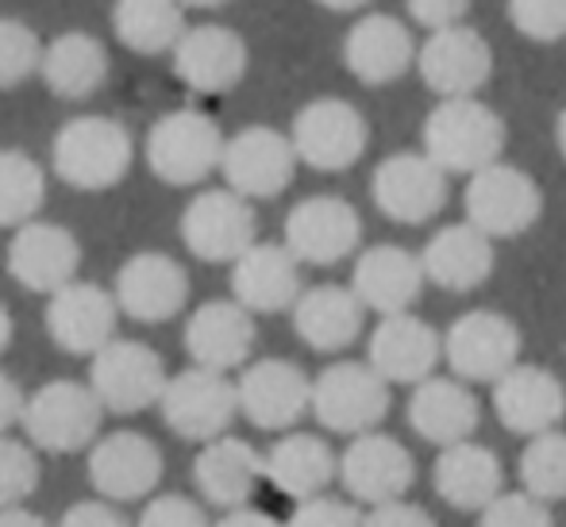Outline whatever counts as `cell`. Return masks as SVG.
Returning a JSON list of instances; mask_svg holds the SVG:
<instances>
[{"mask_svg":"<svg viewBox=\"0 0 566 527\" xmlns=\"http://www.w3.org/2000/svg\"><path fill=\"white\" fill-rule=\"evenodd\" d=\"M135 143L113 116H74L59 127L51 143L54 178L82 193H105L132 170Z\"/></svg>","mask_w":566,"mask_h":527,"instance_id":"6da1fadb","label":"cell"},{"mask_svg":"<svg viewBox=\"0 0 566 527\" xmlns=\"http://www.w3.org/2000/svg\"><path fill=\"white\" fill-rule=\"evenodd\" d=\"M505 119L478 97H443L424 119V155L448 173H478L501 162Z\"/></svg>","mask_w":566,"mask_h":527,"instance_id":"7a4b0ae2","label":"cell"},{"mask_svg":"<svg viewBox=\"0 0 566 527\" xmlns=\"http://www.w3.org/2000/svg\"><path fill=\"white\" fill-rule=\"evenodd\" d=\"M224 131L197 108H174L147 131V166L166 186H197L224 162Z\"/></svg>","mask_w":566,"mask_h":527,"instance_id":"3957f363","label":"cell"},{"mask_svg":"<svg viewBox=\"0 0 566 527\" xmlns=\"http://www.w3.org/2000/svg\"><path fill=\"white\" fill-rule=\"evenodd\" d=\"M105 404L85 381H46L28 397L23 409V431L28 443L51 454H74L97 443L101 420H105Z\"/></svg>","mask_w":566,"mask_h":527,"instance_id":"277c9868","label":"cell"},{"mask_svg":"<svg viewBox=\"0 0 566 527\" xmlns=\"http://www.w3.org/2000/svg\"><path fill=\"white\" fill-rule=\"evenodd\" d=\"M158 409H163L166 428L178 439L209 443V439L228 435L231 420L239 417V386L228 381L224 370L193 362L189 370L174 373Z\"/></svg>","mask_w":566,"mask_h":527,"instance_id":"5b68a950","label":"cell"},{"mask_svg":"<svg viewBox=\"0 0 566 527\" xmlns=\"http://www.w3.org/2000/svg\"><path fill=\"white\" fill-rule=\"evenodd\" d=\"M443 362L470 386H493L521 362V327L493 308H470L443 331Z\"/></svg>","mask_w":566,"mask_h":527,"instance_id":"8992f818","label":"cell"},{"mask_svg":"<svg viewBox=\"0 0 566 527\" xmlns=\"http://www.w3.org/2000/svg\"><path fill=\"white\" fill-rule=\"evenodd\" d=\"M462 204H467V220L490 239H516L544 212V189L521 166L493 162L470 173Z\"/></svg>","mask_w":566,"mask_h":527,"instance_id":"52a82bcc","label":"cell"},{"mask_svg":"<svg viewBox=\"0 0 566 527\" xmlns=\"http://www.w3.org/2000/svg\"><path fill=\"white\" fill-rule=\"evenodd\" d=\"M90 386L108 412L135 417V412L163 401L170 373H166L163 355L155 347L139 339H113L105 350L93 355Z\"/></svg>","mask_w":566,"mask_h":527,"instance_id":"ba28073f","label":"cell"},{"mask_svg":"<svg viewBox=\"0 0 566 527\" xmlns=\"http://www.w3.org/2000/svg\"><path fill=\"white\" fill-rule=\"evenodd\" d=\"M313 417L339 435H363L389 417V381L370 362H332L313 381Z\"/></svg>","mask_w":566,"mask_h":527,"instance_id":"9c48e42d","label":"cell"},{"mask_svg":"<svg viewBox=\"0 0 566 527\" xmlns=\"http://www.w3.org/2000/svg\"><path fill=\"white\" fill-rule=\"evenodd\" d=\"M290 139L305 166L339 173L363 158L366 143H370V127H366V116L350 101L316 97L293 116Z\"/></svg>","mask_w":566,"mask_h":527,"instance_id":"30bf717a","label":"cell"},{"mask_svg":"<svg viewBox=\"0 0 566 527\" xmlns=\"http://www.w3.org/2000/svg\"><path fill=\"white\" fill-rule=\"evenodd\" d=\"M181 243L201 262H235L259 243V220L235 189H205L181 212Z\"/></svg>","mask_w":566,"mask_h":527,"instance_id":"8fae6325","label":"cell"},{"mask_svg":"<svg viewBox=\"0 0 566 527\" xmlns=\"http://www.w3.org/2000/svg\"><path fill=\"white\" fill-rule=\"evenodd\" d=\"M378 212L394 223H428L448 204V170L424 150H401L378 162L370 178Z\"/></svg>","mask_w":566,"mask_h":527,"instance_id":"7c38bea8","label":"cell"},{"mask_svg":"<svg viewBox=\"0 0 566 527\" xmlns=\"http://www.w3.org/2000/svg\"><path fill=\"white\" fill-rule=\"evenodd\" d=\"M297 162L301 158L290 135L254 124L228 139L220 173H224L228 186L235 193H243L247 201H270V197L285 193L293 186Z\"/></svg>","mask_w":566,"mask_h":527,"instance_id":"4fadbf2b","label":"cell"},{"mask_svg":"<svg viewBox=\"0 0 566 527\" xmlns=\"http://www.w3.org/2000/svg\"><path fill=\"white\" fill-rule=\"evenodd\" d=\"M339 482L347 485L350 500L358 505H386L401 500L417 482V462L409 446L394 435H381L378 428L350 435L347 451L339 454Z\"/></svg>","mask_w":566,"mask_h":527,"instance_id":"5bb4252c","label":"cell"},{"mask_svg":"<svg viewBox=\"0 0 566 527\" xmlns=\"http://www.w3.org/2000/svg\"><path fill=\"white\" fill-rule=\"evenodd\" d=\"M417 74L436 97H478L493 74V46L470 23L428 31L424 46L417 51Z\"/></svg>","mask_w":566,"mask_h":527,"instance_id":"9a60e30c","label":"cell"},{"mask_svg":"<svg viewBox=\"0 0 566 527\" xmlns=\"http://www.w3.org/2000/svg\"><path fill=\"white\" fill-rule=\"evenodd\" d=\"M119 301L97 282H70L46 301V335L66 355H97L116 339Z\"/></svg>","mask_w":566,"mask_h":527,"instance_id":"2e32d148","label":"cell"},{"mask_svg":"<svg viewBox=\"0 0 566 527\" xmlns=\"http://www.w3.org/2000/svg\"><path fill=\"white\" fill-rule=\"evenodd\" d=\"M239 412L262 431L293 428L313 412V378L290 358H259L239 373Z\"/></svg>","mask_w":566,"mask_h":527,"instance_id":"e0dca14e","label":"cell"},{"mask_svg":"<svg viewBox=\"0 0 566 527\" xmlns=\"http://www.w3.org/2000/svg\"><path fill=\"white\" fill-rule=\"evenodd\" d=\"M358 243H363V220L343 197H305L285 215V246L308 266H336L358 251Z\"/></svg>","mask_w":566,"mask_h":527,"instance_id":"ac0fdd59","label":"cell"},{"mask_svg":"<svg viewBox=\"0 0 566 527\" xmlns=\"http://www.w3.org/2000/svg\"><path fill=\"white\" fill-rule=\"evenodd\" d=\"M174 74L201 97H224L247 77V43L224 23H197L174 46Z\"/></svg>","mask_w":566,"mask_h":527,"instance_id":"d6986e66","label":"cell"},{"mask_svg":"<svg viewBox=\"0 0 566 527\" xmlns=\"http://www.w3.org/2000/svg\"><path fill=\"white\" fill-rule=\"evenodd\" d=\"M163 451L139 431H113L90 446V482L113 505L143 500L163 482Z\"/></svg>","mask_w":566,"mask_h":527,"instance_id":"ffe728a7","label":"cell"},{"mask_svg":"<svg viewBox=\"0 0 566 527\" xmlns=\"http://www.w3.org/2000/svg\"><path fill=\"white\" fill-rule=\"evenodd\" d=\"M113 293L124 316L139 319V324H166L186 308L189 274L170 254L139 251L119 266Z\"/></svg>","mask_w":566,"mask_h":527,"instance_id":"44dd1931","label":"cell"},{"mask_svg":"<svg viewBox=\"0 0 566 527\" xmlns=\"http://www.w3.org/2000/svg\"><path fill=\"white\" fill-rule=\"evenodd\" d=\"M417 51L420 46L409 23L386 12H370L350 23L347 39H343V66L363 85H394L397 77L417 66Z\"/></svg>","mask_w":566,"mask_h":527,"instance_id":"7402d4cb","label":"cell"},{"mask_svg":"<svg viewBox=\"0 0 566 527\" xmlns=\"http://www.w3.org/2000/svg\"><path fill=\"white\" fill-rule=\"evenodd\" d=\"M82 266V246H77L74 231L62 223L31 220L15 228L12 243H8V274L31 293H59L70 285Z\"/></svg>","mask_w":566,"mask_h":527,"instance_id":"603a6c76","label":"cell"},{"mask_svg":"<svg viewBox=\"0 0 566 527\" xmlns=\"http://www.w3.org/2000/svg\"><path fill=\"white\" fill-rule=\"evenodd\" d=\"M443 358V335L428 319L412 313L381 316L370 335L366 362L389 381V386H420L436 373Z\"/></svg>","mask_w":566,"mask_h":527,"instance_id":"cb8c5ba5","label":"cell"},{"mask_svg":"<svg viewBox=\"0 0 566 527\" xmlns=\"http://www.w3.org/2000/svg\"><path fill=\"white\" fill-rule=\"evenodd\" d=\"M493 412L513 435H544L566 417V389L547 366L516 362L493 381Z\"/></svg>","mask_w":566,"mask_h":527,"instance_id":"d4e9b609","label":"cell"},{"mask_svg":"<svg viewBox=\"0 0 566 527\" xmlns=\"http://www.w3.org/2000/svg\"><path fill=\"white\" fill-rule=\"evenodd\" d=\"M301 293V259L285 243H254L231 262V297L254 316L285 313Z\"/></svg>","mask_w":566,"mask_h":527,"instance_id":"484cf974","label":"cell"},{"mask_svg":"<svg viewBox=\"0 0 566 527\" xmlns=\"http://www.w3.org/2000/svg\"><path fill=\"white\" fill-rule=\"evenodd\" d=\"M428 274L420 254L405 251L397 243H378L370 251L358 254L355 274H350V289L358 293L370 313L378 316H394V313H409L420 301Z\"/></svg>","mask_w":566,"mask_h":527,"instance_id":"4316f807","label":"cell"},{"mask_svg":"<svg viewBox=\"0 0 566 527\" xmlns=\"http://www.w3.org/2000/svg\"><path fill=\"white\" fill-rule=\"evenodd\" d=\"M266 477V454L254 451L247 439L220 435L201 443L193 459V482L212 508H239L254 497L259 482Z\"/></svg>","mask_w":566,"mask_h":527,"instance_id":"83f0119b","label":"cell"},{"mask_svg":"<svg viewBox=\"0 0 566 527\" xmlns=\"http://www.w3.org/2000/svg\"><path fill=\"white\" fill-rule=\"evenodd\" d=\"M409 423L424 443L454 446L474 439L482 423V404L470 393V381L462 378H428L412 386L409 397Z\"/></svg>","mask_w":566,"mask_h":527,"instance_id":"f1b7e54d","label":"cell"},{"mask_svg":"<svg viewBox=\"0 0 566 527\" xmlns=\"http://www.w3.org/2000/svg\"><path fill=\"white\" fill-rule=\"evenodd\" d=\"M186 350L197 366L209 370H239L254 350V313L235 297L209 301L186 324Z\"/></svg>","mask_w":566,"mask_h":527,"instance_id":"f546056e","label":"cell"},{"mask_svg":"<svg viewBox=\"0 0 566 527\" xmlns=\"http://www.w3.org/2000/svg\"><path fill=\"white\" fill-rule=\"evenodd\" d=\"M501 459L490 451V446L474 443H454V446H440V459L432 466V485L436 497L443 505H451L454 513H482L485 505L501 497Z\"/></svg>","mask_w":566,"mask_h":527,"instance_id":"4dcf8cb0","label":"cell"},{"mask_svg":"<svg viewBox=\"0 0 566 527\" xmlns=\"http://www.w3.org/2000/svg\"><path fill=\"white\" fill-rule=\"evenodd\" d=\"M366 313L370 308L358 301L350 285H313L293 305V331L301 335L305 347L321 350V355H336L358 339Z\"/></svg>","mask_w":566,"mask_h":527,"instance_id":"1f68e13d","label":"cell"},{"mask_svg":"<svg viewBox=\"0 0 566 527\" xmlns=\"http://www.w3.org/2000/svg\"><path fill=\"white\" fill-rule=\"evenodd\" d=\"M424 274L448 293H470L490 282L493 274V239L474 223H448L420 251Z\"/></svg>","mask_w":566,"mask_h":527,"instance_id":"d6a6232c","label":"cell"},{"mask_svg":"<svg viewBox=\"0 0 566 527\" xmlns=\"http://www.w3.org/2000/svg\"><path fill=\"white\" fill-rule=\"evenodd\" d=\"M339 477V459L313 431H290L266 451V482L293 500L321 497Z\"/></svg>","mask_w":566,"mask_h":527,"instance_id":"836d02e7","label":"cell"},{"mask_svg":"<svg viewBox=\"0 0 566 527\" xmlns=\"http://www.w3.org/2000/svg\"><path fill=\"white\" fill-rule=\"evenodd\" d=\"M46 89L62 101H85L108 82V46L90 31H62L43 46Z\"/></svg>","mask_w":566,"mask_h":527,"instance_id":"e575fe53","label":"cell"},{"mask_svg":"<svg viewBox=\"0 0 566 527\" xmlns=\"http://www.w3.org/2000/svg\"><path fill=\"white\" fill-rule=\"evenodd\" d=\"M186 4L181 0H116L113 31L135 54H166L186 35Z\"/></svg>","mask_w":566,"mask_h":527,"instance_id":"d590c367","label":"cell"},{"mask_svg":"<svg viewBox=\"0 0 566 527\" xmlns=\"http://www.w3.org/2000/svg\"><path fill=\"white\" fill-rule=\"evenodd\" d=\"M46 201V173L31 155L0 147V228H23Z\"/></svg>","mask_w":566,"mask_h":527,"instance_id":"8d00e7d4","label":"cell"},{"mask_svg":"<svg viewBox=\"0 0 566 527\" xmlns=\"http://www.w3.org/2000/svg\"><path fill=\"white\" fill-rule=\"evenodd\" d=\"M521 485L547 505L566 500V431L552 428L528 439L521 451Z\"/></svg>","mask_w":566,"mask_h":527,"instance_id":"74e56055","label":"cell"},{"mask_svg":"<svg viewBox=\"0 0 566 527\" xmlns=\"http://www.w3.org/2000/svg\"><path fill=\"white\" fill-rule=\"evenodd\" d=\"M43 66V39L15 15H0V93L23 85Z\"/></svg>","mask_w":566,"mask_h":527,"instance_id":"f35d334b","label":"cell"},{"mask_svg":"<svg viewBox=\"0 0 566 527\" xmlns=\"http://www.w3.org/2000/svg\"><path fill=\"white\" fill-rule=\"evenodd\" d=\"M39 489V459L31 443L0 435V508L23 505Z\"/></svg>","mask_w":566,"mask_h":527,"instance_id":"ab89813d","label":"cell"},{"mask_svg":"<svg viewBox=\"0 0 566 527\" xmlns=\"http://www.w3.org/2000/svg\"><path fill=\"white\" fill-rule=\"evenodd\" d=\"M509 23L532 43H559L566 35V0H509Z\"/></svg>","mask_w":566,"mask_h":527,"instance_id":"60d3db41","label":"cell"},{"mask_svg":"<svg viewBox=\"0 0 566 527\" xmlns=\"http://www.w3.org/2000/svg\"><path fill=\"white\" fill-rule=\"evenodd\" d=\"M478 527H555V516L547 508V500L532 497L528 489L521 493H501L493 505H485Z\"/></svg>","mask_w":566,"mask_h":527,"instance_id":"b9f144b4","label":"cell"},{"mask_svg":"<svg viewBox=\"0 0 566 527\" xmlns=\"http://www.w3.org/2000/svg\"><path fill=\"white\" fill-rule=\"evenodd\" d=\"M366 516L358 513L350 500H339V497H308V500H297L293 516L285 520V527H363Z\"/></svg>","mask_w":566,"mask_h":527,"instance_id":"7bdbcfd3","label":"cell"},{"mask_svg":"<svg viewBox=\"0 0 566 527\" xmlns=\"http://www.w3.org/2000/svg\"><path fill=\"white\" fill-rule=\"evenodd\" d=\"M139 527H217V524H209V513L197 500L166 493V497H155L143 508Z\"/></svg>","mask_w":566,"mask_h":527,"instance_id":"ee69618b","label":"cell"},{"mask_svg":"<svg viewBox=\"0 0 566 527\" xmlns=\"http://www.w3.org/2000/svg\"><path fill=\"white\" fill-rule=\"evenodd\" d=\"M409 15L428 31L454 28V23H467L470 0H409Z\"/></svg>","mask_w":566,"mask_h":527,"instance_id":"f6af8a7d","label":"cell"},{"mask_svg":"<svg viewBox=\"0 0 566 527\" xmlns=\"http://www.w3.org/2000/svg\"><path fill=\"white\" fill-rule=\"evenodd\" d=\"M363 527H440L432 520V513L420 505H409V500H386V505H374L366 513Z\"/></svg>","mask_w":566,"mask_h":527,"instance_id":"bcb514c9","label":"cell"},{"mask_svg":"<svg viewBox=\"0 0 566 527\" xmlns=\"http://www.w3.org/2000/svg\"><path fill=\"white\" fill-rule=\"evenodd\" d=\"M59 527H132L113 500H77L62 513Z\"/></svg>","mask_w":566,"mask_h":527,"instance_id":"7dc6e473","label":"cell"},{"mask_svg":"<svg viewBox=\"0 0 566 527\" xmlns=\"http://www.w3.org/2000/svg\"><path fill=\"white\" fill-rule=\"evenodd\" d=\"M23 409H28V397H23V389L15 386L12 373L0 370V435H4V431H12L15 423H23Z\"/></svg>","mask_w":566,"mask_h":527,"instance_id":"c3c4849f","label":"cell"},{"mask_svg":"<svg viewBox=\"0 0 566 527\" xmlns=\"http://www.w3.org/2000/svg\"><path fill=\"white\" fill-rule=\"evenodd\" d=\"M217 527H285V524H277L270 513H259V508H251V505H239V508H228L224 520Z\"/></svg>","mask_w":566,"mask_h":527,"instance_id":"681fc988","label":"cell"},{"mask_svg":"<svg viewBox=\"0 0 566 527\" xmlns=\"http://www.w3.org/2000/svg\"><path fill=\"white\" fill-rule=\"evenodd\" d=\"M0 527H51V524L31 513V508L12 505V508H0Z\"/></svg>","mask_w":566,"mask_h":527,"instance_id":"f907efd6","label":"cell"},{"mask_svg":"<svg viewBox=\"0 0 566 527\" xmlns=\"http://www.w3.org/2000/svg\"><path fill=\"white\" fill-rule=\"evenodd\" d=\"M321 8H328V12H358V8H366L370 0H316Z\"/></svg>","mask_w":566,"mask_h":527,"instance_id":"816d5d0a","label":"cell"},{"mask_svg":"<svg viewBox=\"0 0 566 527\" xmlns=\"http://www.w3.org/2000/svg\"><path fill=\"white\" fill-rule=\"evenodd\" d=\"M8 342H12V313L0 305V355L8 350Z\"/></svg>","mask_w":566,"mask_h":527,"instance_id":"f5cc1de1","label":"cell"},{"mask_svg":"<svg viewBox=\"0 0 566 527\" xmlns=\"http://www.w3.org/2000/svg\"><path fill=\"white\" fill-rule=\"evenodd\" d=\"M555 143H559V155L566 158V108L559 112V124H555Z\"/></svg>","mask_w":566,"mask_h":527,"instance_id":"db71d44e","label":"cell"},{"mask_svg":"<svg viewBox=\"0 0 566 527\" xmlns=\"http://www.w3.org/2000/svg\"><path fill=\"white\" fill-rule=\"evenodd\" d=\"M186 8H224L228 0H181Z\"/></svg>","mask_w":566,"mask_h":527,"instance_id":"11a10c76","label":"cell"}]
</instances>
